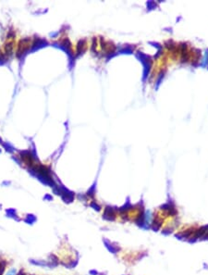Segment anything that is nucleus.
Masks as SVG:
<instances>
[{"label": "nucleus", "instance_id": "obj_1", "mask_svg": "<svg viewBox=\"0 0 208 275\" xmlns=\"http://www.w3.org/2000/svg\"><path fill=\"white\" fill-rule=\"evenodd\" d=\"M31 47V39L30 38H25L20 41L19 45H18V49H17V53L16 55L18 57H20V56H22L23 54L28 51L29 48Z\"/></svg>", "mask_w": 208, "mask_h": 275}, {"label": "nucleus", "instance_id": "obj_2", "mask_svg": "<svg viewBox=\"0 0 208 275\" xmlns=\"http://www.w3.org/2000/svg\"><path fill=\"white\" fill-rule=\"evenodd\" d=\"M22 159L23 160V162L25 164H27L28 166H31L32 168H33V167L36 165L34 160H33L32 157V155H31V154H29V153L22 154Z\"/></svg>", "mask_w": 208, "mask_h": 275}, {"label": "nucleus", "instance_id": "obj_3", "mask_svg": "<svg viewBox=\"0 0 208 275\" xmlns=\"http://www.w3.org/2000/svg\"><path fill=\"white\" fill-rule=\"evenodd\" d=\"M104 243H105V245H106V247L109 250L111 253L116 254L119 250V248L118 247H116V245H112V244H110L107 240H104Z\"/></svg>", "mask_w": 208, "mask_h": 275}, {"label": "nucleus", "instance_id": "obj_4", "mask_svg": "<svg viewBox=\"0 0 208 275\" xmlns=\"http://www.w3.org/2000/svg\"><path fill=\"white\" fill-rule=\"evenodd\" d=\"M30 263L35 266H40V267H49L48 265V261H44V260H35V259H30Z\"/></svg>", "mask_w": 208, "mask_h": 275}, {"label": "nucleus", "instance_id": "obj_5", "mask_svg": "<svg viewBox=\"0 0 208 275\" xmlns=\"http://www.w3.org/2000/svg\"><path fill=\"white\" fill-rule=\"evenodd\" d=\"M24 222H26L27 224H30V225H32L36 222V217L32 214H29L26 216V218L24 219Z\"/></svg>", "mask_w": 208, "mask_h": 275}, {"label": "nucleus", "instance_id": "obj_6", "mask_svg": "<svg viewBox=\"0 0 208 275\" xmlns=\"http://www.w3.org/2000/svg\"><path fill=\"white\" fill-rule=\"evenodd\" d=\"M7 266V261L6 259H0V275H4Z\"/></svg>", "mask_w": 208, "mask_h": 275}, {"label": "nucleus", "instance_id": "obj_7", "mask_svg": "<svg viewBox=\"0 0 208 275\" xmlns=\"http://www.w3.org/2000/svg\"><path fill=\"white\" fill-rule=\"evenodd\" d=\"M6 211H7V214L8 217H10V218H13L14 220H17V222H20V219L18 218V217H17V215H16V210H14V209H7Z\"/></svg>", "mask_w": 208, "mask_h": 275}, {"label": "nucleus", "instance_id": "obj_8", "mask_svg": "<svg viewBox=\"0 0 208 275\" xmlns=\"http://www.w3.org/2000/svg\"><path fill=\"white\" fill-rule=\"evenodd\" d=\"M5 49H6L7 54V53H8V54H11L12 50H13V44H12V43H9V44L6 45Z\"/></svg>", "mask_w": 208, "mask_h": 275}, {"label": "nucleus", "instance_id": "obj_9", "mask_svg": "<svg viewBox=\"0 0 208 275\" xmlns=\"http://www.w3.org/2000/svg\"><path fill=\"white\" fill-rule=\"evenodd\" d=\"M90 206L92 207H94V209H95V210H97V211H100L101 210V207H100L99 205H97L96 203H95L94 201H93V202H91V204H90Z\"/></svg>", "mask_w": 208, "mask_h": 275}, {"label": "nucleus", "instance_id": "obj_10", "mask_svg": "<svg viewBox=\"0 0 208 275\" xmlns=\"http://www.w3.org/2000/svg\"><path fill=\"white\" fill-rule=\"evenodd\" d=\"M17 273H18L17 270L15 268H11V269H9L7 270V272L5 275H17Z\"/></svg>", "mask_w": 208, "mask_h": 275}, {"label": "nucleus", "instance_id": "obj_11", "mask_svg": "<svg viewBox=\"0 0 208 275\" xmlns=\"http://www.w3.org/2000/svg\"><path fill=\"white\" fill-rule=\"evenodd\" d=\"M17 275H27V273L25 272V270L23 269H20L18 272V273H17Z\"/></svg>", "mask_w": 208, "mask_h": 275}, {"label": "nucleus", "instance_id": "obj_12", "mask_svg": "<svg viewBox=\"0 0 208 275\" xmlns=\"http://www.w3.org/2000/svg\"><path fill=\"white\" fill-rule=\"evenodd\" d=\"M90 274H91V275H97V274H98V272H96V270H90Z\"/></svg>", "mask_w": 208, "mask_h": 275}, {"label": "nucleus", "instance_id": "obj_13", "mask_svg": "<svg viewBox=\"0 0 208 275\" xmlns=\"http://www.w3.org/2000/svg\"><path fill=\"white\" fill-rule=\"evenodd\" d=\"M32 275H33V274H32Z\"/></svg>", "mask_w": 208, "mask_h": 275}]
</instances>
